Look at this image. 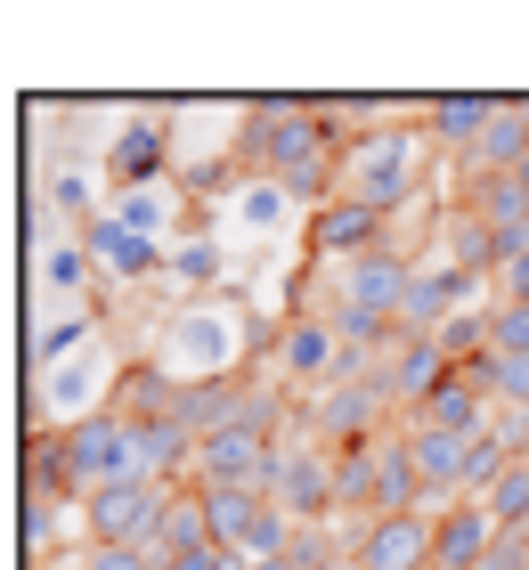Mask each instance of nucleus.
Wrapping results in <instances>:
<instances>
[{"label": "nucleus", "mask_w": 529, "mask_h": 570, "mask_svg": "<svg viewBox=\"0 0 529 570\" xmlns=\"http://www.w3.org/2000/svg\"><path fill=\"white\" fill-rule=\"evenodd\" d=\"M253 122L236 131V147L261 164V179H277V188L294 196H334V164H342V131L326 115H317V98H302V107H285V98H261V107H245Z\"/></svg>", "instance_id": "f257e3e1"}, {"label": "nucleus", "mask_w": 529, "mask_h": 570, "mask_svg": "<svg viewBox=\"0 0 529 570\" xmlns=\"http://www.w3.org/2000/svg\"><path fill=\"white\" fill-rule=\"evenodd\" d=\"M423 171H432V139H423V122H366L359 139H342V164H334V196L366 204V213H400L415 204Z\"/></svg>", "instance_id": "f03ea898"}, {"label": "nucleus", "mask_w": 529, "mask_h": 570, "mask_svg": "<svg viewBox=\"0 0 529 570\" xmlns=\"http://www.w3.org/2000/svg\"><path fill=\"white\" fill-rule=\"evenodd\" d=\"M66 473H74V498H98V489H123V481H147V440L130 416H90L66 432Z\"/></svg>", "instance_id": "7ed1b4c3"}, {"label": "nucleus", "mask_w": 529, "mask_h": 570, "mask_svg": "<svg viewBox=\"0 0 529 570\" xmlns=\"http://www.w3.org/2000/svg\"><path fill=\"white\" fill-rule=\"evenodd\" d=\"M172 505V481H123V489H98L82 498V547H147L155 522Z\"/></svg>", "instance_id": "20e7f679"}, {"label": "nucleus", "mask_w": 529, "mask_h": 570, "mask_svg": "<svg viewBox=\"0 0 529 570\" xmlns=\"http://www.w3.org/2000/svg\"><path fill=\"white\" fill-rule=\"evenodd\" d=\"M408 285H415V262L408 253H359V262H342L334 277V309H351V318H375V326H400V302H408Z\"/></svg>", "instance_id": "39448f33"}, {"label": "nucleus", "mask_w": 529, "mask_h": 570, "mask_svg": "<svg viewBox=\"0 0 529 570\" xmlns=\"http://www.w3.org/2000/svg\"><path fill=\"white\" fill-rule=\"evenodd\" d=\"M270 456H277L270 432L221 424V432L196 440V489H261V481H270Z\"/></svg>", "instance_id": "423d86ee"}, {"label": "nucleus", "mask_w": 529, "mask_h": 570, "mask_svg": "<svg viewBox=\"0 0 529 570\" xmlns=\"http://www.w3.org/2000/svg\"><path fill=\"white\" fill-rule=\"evenodd\" d=\"M82 245H90V269L115 277V285H147V277L172 269V253L155 245V237H139L130 220H115V213H90L82 220Z\"/></svg>", "instance_id": "0eeeda50"}, {"label": "nucleus", "mask_w": 529, "mask_h": 570, "mask_svg": "<svg viewBox=\"0 0 529 570\" xmlns=\"http://www.w3.org/2000/svg\"><path fill=\"white\" fill-rule=\"evenodd\" d=\"M270 358H277L285 392H294V383H334L342 367H351L334 318H294V326H277V334H270Z\"/></svg>", "instance_id": "6e6552de"}, {"label": "nucleus", "mask_w": 529, "mask_h": 570, "mask_svg": "<svg viewBox=\"0 0 529 570\" xmlns=\"http://www.w3.org/2000/svg\"><path fill=\"white\" fill-rule=\"evenodd\" d=\"M302 253H317V262H334V269L359 262V253H383V213H366L351 196H326L302 228Z\"/></svg>", "instance_id": "1a4fd4ad"}, {"label": "nucleus", "mask_w": 529, "mask_h": 570, "mask_svg": "<svg viewBox=\"0 0 529 570\" xmlns=\"http://www.w3.org/2000/svg\"><path fill=\"white\" fill-rule=\"evenodd\" d=\"M457 375V358H448L432 334H400L383 358H375V383H383V400H400V407H423L440 392V383Z\"/></svg>", "instance_id": "9d476101"}, {"label": "nucleus", "mask_w": 529, "mask_h": 570, "mask_svg": "<svg viewBox=\"0 0 529 570\" xmlns=\"http://www.w3.org/2000/svg\"><path fill=\"white\" fill-rule=\"evenodd\" d=\"M408 440H415V481H423V513H448L464 498V464H472V440L464 432H432V424H408Z\"/></svg>", "instance_id": "9b49d317"}, {"label": "nucleus", "mask_w": 529, "mask_h": 570, "mask_svg": "<svg viewBox=\"0 0 529 570\" xmlns=\"http://www.w3.org/2000/svg\"><path fill=\"white\" fill-rule=\"evenodd\" d=\"M432 522L440 513H383L359 538V570H432Z\"/></svg>", "instance_id": "f8f14e48"}, {"label": "nucleus", "mask_w": 529, "mask_h": 570, "mask_svg": "<svg viewBox=\"0 0 529 570\" xmlns=\"http://www.w3.org/2000/svg\"><path fill=\"white\" fill-rule=\"evenodd\" d=\"M489 547H497V513L481 498H457L432 522V570H481Z\"/></svg>", "instance_id": "ddd939ff"}, {"label": "nucleus", "mask_w": 529, "mask_h": 570, "mask_svg": "<svg viewBox=\"0 0 529 570\" xmlns=\"http://www.w3.org/2000/svg\"><path fill=\"white\" fill-rule=\"evenodd\" d=\"M497 107H506V98H489V90H457V98H423V139H432V147H481V131H489V122H497Z\"/></svg>", "instance_id": "4468645a"}, {"label": "nucleus", "mask_w": 529, "mask_h": 570, "mask_svg": "<svg viewBox=\"0 0 529 570\" xmlns=\"http://www.w3.org/2000/svg\"><path fill=\"white\" fill-rule=\"evenodd\" d=\"M366 513H423V481H415V440L408 432H383L375 440V498H366Z\"/></svg>", "instance_id": "2eb2a0df"}, {"label": "nucleus", "mask_w": 529, "mask_h": 570, "mask_svg": "<svg viewBox=\"0 0 529 570\" xmlns=\"http://www.w3.org/2000/svg\"><path fill=\"white\" fill-rule=\"evenodd\" d=\"M521 164H529V107H521V98H506L497 122L481 131V147L464 155V179H513Z\"/></svg>", "instance_id": "dca6fc26"}, {"label": "nucleus", "mask_w": 529, "mask_h": 570, "mask_svg": "<svg viewBox=\"0 0 529 570\" xmlns=\"http://www.w3.org/2000/svg\"><path fill=\"white\" fill-rule=\"evenodd\" d=\"M106 179L115 188H155L164 179V122H130L115 139V155H106Z\"/></svg>", "instance_id": "f3484780"}, {"label": "nucleus", "mask_w": 529, "mask_h": 570, "mask_svg": "<svg viewBox=\"0 0 529 570\" xmlns=\"http://www.w3.org/2000/svg\"><path fill=\"white\" fill-rule=\"evenodd\" d=\"M106 213H115V220H130L139 237H155V245H164V228H179V220H188V204L172 196V179H155V188H123L115 204H106Z\"/></svg>", "instance_id": "a211bd4d"}, {"label": "nucleus", "mask_w": 529, "mask_h": 570, "mask_svg": "<svg viewBox=\"0 0 529 570\" xmlns=\"http://www.w3.org/2000/svg\"><path fill=\"white\" fill-rule=\"evenodd\" d=\"M489 513H497V530H529V456L506 464V481L489 489Z\"/></svg>", "instance_id": "6ab92c4d"}, {"label": "nucleus", "mask_w": 529, "mask_h": 570, "mask_svg": "<svg viewBox=\"0 0 529 570\" xmlns=\"http://www.w3.org/2000/svg\"><path fill=\"white\" fill-rule=\"evenodd\" d=\"M489 358H529V309L489 302Z\"/></svg>", "instance_id": "aec40b11"}, {"label": "nucleus", "mask_w": 529, "mask_h": 570, "mask_svg": "<svg viewBox=\"0 0 529 570\" xmlns=\"http://www.w3.org/2000/svg\"><path fill=\"white\" fill-rule=\"evenodd\" d=\"M481 375L497 407H529V358H481Z\"/></svg>", "instance_id": "412c9836"}, {"label": "nucleus", "mask_w": 529, "mask_h": 570, "mask_svg": "<svg viewBox=\"0 0 529 570\" xmlns=\"http://www.w3.org/2000/svg\"><path fill=\"white\" fill-rule=\"evenodd\" d=\"M41 277L58 285V294H74V285H90V277H98V269H90V245H49Z\"/></svg>", "instance_id": "4be33fe9"}, {"label": "nucleus", "mask_w": 529, "mask_h": 570, "mask_svg": "<svg viewBox=\"0 0 529 570\" xmlns=\"http://www.w3.org/2000/svg\"><path fill=\"white\" fill-rule=\"evenodd\" d=\"M74 570H164V562H155L147 547H82Z\"/></svg>", "instance_id": "5701e85b"}, {"label": "nucleus", "mask_w": 529, "mask_h": 570, "mask_svg": "<svg viewBox=\"0 0 529 570\" xmlns=\"http://www.w3.org/2000/svg\"><path fill=\"white\" fill-rule=\"evenodd\" d=\"M172 277L179 285H204V277H221V245H204V237H188L172 253Z\"/></svg>", "instance_id": "b1692460"}, {"label": "nucleus", "mask_w": 529, "mask_h": 570, "mask_svg": "<svg viewBox=\"0 0 529 570\" xmlns=\"http://www.w3.org/2000/svg\"><path fill=\"white\" fill-rule=\"evenodd\" d=\"M172 570H253V554H236V547H221V538H212V547H196V554H179Z\"/></svg>", "instance_id": "393cba45"}, {"label": "nucleus", "mask_w": 529, "mask_h": 570, "mask_svg": "<svg viewBox=\"0 0 529 570\" xmlns=\"http://www.w3.org/2000/svg\"><path fill=\"white\" fill-rule=\"evenodd\" d=\"M489 294H497V302H513V309H529V253H521V262H506V269L489 277Z\"/></svg>", "instance_id": "a878e982"}, {"label": "nucleus", "mask_w": 529, "mask_h": 570, "mask_svg": "<svg viewBox=\"0 0 529 570\" xmlns=\"http://www.w3.org/2000/svg\"><path fill=\"white\" fill-rule=\"evenodd\" d=\"M41 570H74V562H41Z\"/></svg>", "instance_id": "bb28decb"}, {"label": "nucleus", "mask_w": 529, "mask_h": 570, "mask_svg": "<svg viewBox=\"0 0 529 570\" xmlns=\"http://www.w3.org/2000/svg\"><path fill=\"white\" fill-rule=\"evenodd\" d=\"M521 107H529V98H521Z\"/></svg>", "instance_id": "cd10ccee"}]
</instances>
